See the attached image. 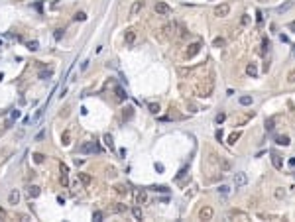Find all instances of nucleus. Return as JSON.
<instances>
[{"label":"nucleus","instance_id":"f257e3e1","mask_svg":"<svg viewBox=\"0 0 295 222\" xmlns=\"http://www.w3.org/2000/svg\"><path fill=\"white\" fill-rule=\"evenodd\" d=\"M153 10H155V14L157 16H169L171 14V6L169 4H165V2H155V6H153Z\"/></svg>","mask_w":295,"mask_h":222},{"label":"nucleus","instance_id":"f03ea898","mask_svg":"<svg viewBox=\"0 0 295 222\" xmlns=\"http://www.w3.org/2000/svg\"><path fill=\"white\" fill-rule=\"evenodd\" d=\"M79 151L81 153H95V151H100V147L95 142H85V144L79 147Z\"/></svg>","mask_w":295,"mask_h":222},{"label":"nucleus","instance_id":"7ed1b4c3","mask_svg":"<svg viewBox=\"0 0 295 222\" xmlns=\"http://www.w3.org/2000/svg\"><path fill=\"white\" fill-rule=\"evenodd\" d=\"M228 12H230V4H220V6H217L215 8V16H219V18H224V16H228Z\"/></svg>","mask_w":295,"mask_h":222},{"label":"nucleus","instance_id":"20e7f679","mask_svg":"<svg viewBox=\"0 0 295 222\" xmlns=\"http://www.w3.org/2000/svg\"><path fill=\"white\" fill-rule=\"evenodd\" d=\"M144 4H146L144 0H136V2L132 4V8H130V16H132V18L140 14V10H142V8H144Z\"/></svg>","mask_w":295,"mask_h":222},{"label":"nucleus","instance_id":"39448f33","mask_svg":"<svg viewBox=\"0 0 295 222\" xmlns=\"http://www.w3.org/2000/svg\"><path fill=\"white\" fill-rule=\"evenodd\" d=\"M246 183H248L246 173H236V175H234V185H236V187H244Z\"/></svg>","mask_w":295,"mask_h":222},{"label":"nucleus","instance_id":"423d86ee","mask_svg":"<svg viewBox=\"0 0 295 222\" xmlns=\"http://www.w3.org/2000/svg\"><path fill=\"white\" fill-rule=\"evenodd\" d=\"M201 47H203L201 43H191V45H189V49H187V53H185V55L189 57V59H191V57H195L197 53L201 51Z\"/></svg>","mask_w":295,"mask_h":222},{"label":"nucleus","instance_id":"0eeeda50","mask_svg":"<svg viewBox=\"0 0 295 222\" xmlns=\"http://www.w3.org/2000/svg\"><path fill=\"white\" fill-rule=\"evenodd\" d=\"M124 41L128 45H134V41H136V32L134 30H126V33H124Z\"/></svg>","mask_w":295,"mask_h":222},{"label":"nucleus","instance_id":"6e6552de","mask_svg":"<svg viewBox=\"0 0 295 222\" xmlns=\"http://www.w3.org/2000/svg\"><path fill=\"white\" fill-rule=\"evenodd\" d=\"M26 193H28V197H30V199H37V197H40V193H42V191H40V187H35V185H30V187H28V191H26Z\"/></svg>","mask_w":295,"mask_h":222},{"label":"nucleus","instance_id":"1a4fd4ad","mask_svg":"<svg viewBox=\"0 0 295 222\" xmlns=\"http://www.w3.org/2000/svg\"><path fill=\"white\" fill-rule=\"evenodd\" d=\"M199 216H201L203 220H211V218H213V208H211V206H205V208H201Z\"/></svg>","mask_w":295,"mask_h":222},{"label":"nucleus","instance_id":"9d476101","mask_svg":"<svg viewBox=\"0 0 295 222\" xmlns=\"http://www.w3.org/2000/svg\"><path fill=\"white\" fill-rule=\"evenodd\" d=\"M18 200H20V193L14 189L10 191V195H8V204H18Z\"/></svg>","mask_w":295,"mask_h":222},{"label":"nucleus","instance_id":"9b49d317","mask_svg":"<svg viewBox=\"0 0 295 222\" xmlns=\"http://www.w3.org/2000/svg\"><path fill=\"white\" fill-rule=\"evenodd\" d=\"M272 163H273L275 169H281L283 167V161H281V157L277 155V153H272Z\"/></svg>","mask_w":295,"mask_h":222},{"label":"nucleus","instance_id":"f8f14e48","mask_svg":"<svg viewBox=\"0 0 295 222\" xmlns=\"http://www.w3.org/2000/svg\"><path fill=\"white\" fill-rule=\"evenodd\" d=\"M79 181H81L83 185H87V187H89V185L93 183V177H91L89 173H79Z\"/></svg>","mask_w":295,"mask_h":222},{"label":"nucleus","instance_id":"ddd939ff","mask_svg":"<svg viewBox=\"0 0 295 222\" xmlns=\"http://www.w3.org/2000/svg\"><path fill=\"white\" fill-rule=\"evenodd\" d=\"M67 173H69L67 165H63V163H61V183H63V185H69V177H67Z\"/></svg>","mask_w":295,"mask_h":222},{"label":"nucleus","instance_id":"4468645a","mask_svg":"<svg viewBox=\"0 0 295 222\" xmlns=\"http://www.w3.org/2000/svg\"><path fill=\"white\" fill-rule=\"evenodd\" d=\"M293 6V0H287L285 4H281V6H277V14H283V12H287L289 8Z\"/></svg>","mask_w":295,"mask_h":222},{"label":"nucleus","instance_id":"2eb2a0df","mask_svg":"<svg viewBox=\"0 0 295 222\" xmlns=\"http://www.w3.org/2000/svg\"><path fill=\"white\" fill-rule=\"evenodd\" d=\"M146 197H148V195H146V191L140 189L138 193H136V204H142L144 200H146Z\"/></svg>","mask_w":295,"mask_h":222},{"label":"nucleus","instance_id":"dca6fc26","mask_svg":"<svg viewBox=\"0 0 295 222\" xmlns=\"http://www.w3.org/2000/svg\"><path fill=\"white\" fill-rule=\"evenodd\" d=\"M275 144L277 145H289V138L287 136H277L275 138Z\"/></svg>","mask_w":295,"mask_h":222},{"label":"nucleus","instance_id":"f3484780","mask_svg":"<svg viewBox=\"0 0 295 222\" xmlns=\"http://www.w3.org/2000/svg\"><path fill=\"white\" fill-rule=\"evenodd\" d=\"M132 116H134V108H124V110H122V118H124V120H130Z\"/></svg>","mask_w":295,"mask_h":222},{"label":"nucleus","instance_id":"a211bd4d","mask_svg":"<svg viewBox=\"0 0 295 222\" xmlns=\"http://www.w3.org/2000/svg\"><path fill=\"white\" fill-rule=\"evenodd\" d=\"M104 144H106V147H110V149H114V142H112V136L110 134H104Z\"/></svg>","mask_w":295,"mask_h":222},{"label":"nucleus","instance_id":"6ab92c4d","mask_svg":"<svg viewBox=\"0 0 295 222\" xmlns=\"http://www.w3.org/2000/svg\"><path fill=\"white\" fill-rule=\"evenodd\" d=\"M73 20H75V22H85V20H87V14H85V12H75Z\"/></svg>","mask_w":295,"mask_h":222},{"label":"nucleus","instance_id":"aec40b11","mask_svg":"<svg viewBox=\"0 0 295 222\" xmlns=\"http://www.w3.org/2000/svg\"><path fill=\"white\" fill-rule=\"evenodd\" d=\"M116 96H118V100H126V90L122 89V87H116Z\"/></svg>","mask_w":295,"mask_h":222},{"label":"nucleus","instance_id":"412c9836","mask_svg":"<svg viewBox=\"0 0 295 222\" xmlns=\"http://www.w3.org/2000/svg\"><path fill=\"white\" fill-rule=\"evenodd\" d=\"M152 191H155V193H169V189L165 187V185H153V187H150Z\"/></svg>","mask_w":295,"mask_h":222},{"label":"nucleus","instance_id":"4be33fe9","mask_svg":"<svg viewBox=\"0 0 295 222\" xmlns=\"http://www.w3.org/2000/svg\"><path fill=\"white\" fill-rule=\"evenodd\" d=\"M246 73H248V75H252V77H256V75H258V69H256V65H254V63H250V65L246 67Z\"/></svg>","mask_w":295,"mask_h":222},{"label":"nucleus","instance_id":"5701e85b","mask_svg":"<svg viewBox=\"0 0 295 222\" xmlns=\"http://www.w3.org/2000/svg\"><path fill=\"white\" fill-rule=\"evenodd\" d=\"M132 214H134L136 220H142V208H140V206H134V208H132Z\"/></svg>","mask_w":295,"mask_h":222},{"label":"nucleus","instance_id":"b1692460","mask_svg":"<svg viewBox=\"0 0 295 222\" xmlns=\"http://www.w3.org/2000/svg\"><path fill=\"white\" fill-rule=\"evenodd\" d=\"M240 138V132H232L230 134V138H228V144L232 145V144H236V140Z\"/></svg>","mask_w":295,"mask_h":222},{"label":"nucleus","instance_id":"393cba45","mask_svg":"<svg viewBox=\"0 0 295 222\" xmlns=\"http://www.w3.org/2000/svg\"><path fill=\"white\" fill-rule=\"evenodd\" d=\"M148 108H150V112H152V114H157V112H159V104L150 102V104H148Z\"/></svg>","mask_w":295,"mask_h":222},{"label":"nucleus","instance_id":"a878e982","mask_svg":"<svg viewBox=\"0 0 295 222\" xmlns=\"http://www.w3.org/2000/svg\"><path fill=\"white\" fill-rule=\"evenodd\" d=\"M240 104H242V106H250V104H252V96H240Z\"/></svg>","mask_w":295,"mask_h":222},{"label":"nucleus","instance_id":"bb28decb","mask_svg":"<svg viewBox=\"0 0 295 222\" xmlns=\"http://www.w3.org/2000/svg\"><path fill=\"white\" fill-rule=\"evenodd\" d=\"M220 167H222V171H230V161H226V159L220 157Z\"/></svg>","mask_w":295,"mask_h":222},{"label":"nucleus","instance_id":"cd10ccee","mask_svg":"<svg viewBox=\"0 0 295 222\" xmlns=\"http://www.w3.org/2000/svg\"><path fill=\"white\" fill-rule=\"evenodd\" d=\"M28 49H30V51H37V49H40V43L33 39V41H30V43H28Z\"/></svg>","mask_w":295,"mask_h":222},{"label":"nucleus","instance_id":"c85d7f7f","mask_svg":"<svg viewBox=\"0 0 295 222\" xmlns=\"http://www.w3.org/2000/svg\"><path fill=\"white\" fill-rule=\"evenodd\" d=\"M51 75H53L51 71H42V73H40V79H42V81H47V79H51Z\"/></svg>","mask_w":295,"mask_h":222},{"label":"nucleus","instance_id":"c756f323","mask_svg":"<svg viewBox=\"0 0 295 222\" xmlns=\"http://www.w3.org/2000/svg\"><path fill=\"white\" fill-rule=\"evenodd\" d=\"M69 136H71L69 132H63V136H61V144H63V145H69V144H71V142H69Z\"/></svg>","mask_w":295,"mask_h":222},{"label":"nucleus","instance_id":"7c9ffc66","mask_svg":"<svg viewBox=\"0 0 295 222\" xmlns=\"http://www.w3.org/2000/svg\"><path fill=\"white\" fill-rule=\"evenodd\" d=\"M44 159H45L44 153H33V161L35 163H44Z\"/></svg>","mask_w":295,"mask_h":222},{"label":"nucleus","instance_id":"2f4dec72","mask_svg":"<svg viewBox=\"0 0 295 222\" xmlns=\"http://www.w3.org/2000/svg\"><path fill=\"white\" fill-rule=\"evenodd\" d=\"M116 193H118V195H128V187H124V185H118V187H116Z\"/></svg>","mask_w":295,"mask_h":222},{"label":"nucleus","instance_id":"473e14b6","mask_svg":"<svg viewBox=\"0 0 295 222\" xmlns=\"http://www.w3.org/2000/svg\"><path fill=\"white\" fill-rule=\"evenodd\" d=\"M93 220H95V222H100V220H102V212H100V210H95V212H93Z\"/></svg>","mask_w":295,"mask_h":222},{"label":"nucleus","instance_id":"72a5a7b5","mask_svg":"<svg viewBox=\"0 0 295 222\" xmlns=\"http://www.w3.org/2000/svg\"><path fill=\"white\" fill-rule=\"evenodd\" d=\"M215 120H217V124H222L224 120H226V114H224V112H220V114H217V118H215Z\"/></svg>","mask_w":295,"mask_h":222},{"label":"nucleus","instance_id":"f704fd0d","mask_svg":"<svg viewBox=\"0 0 295 222\" xmlns=\"http://www.w3.org/2000/svg\"><path fill=\"white\" fill-rule=\"evenodd\" d=\"M213 43H215V47H222V45L226 43V41H224V39H222V37H217V39H215V41H213Z\"/></svg>","mask_w":295,"mask_h":222},{"label":"nucleus","instance_id":"c9c22d12","mask_svg":"<svg viewBox=\"0 0 295 222\" xmlns=\"http://www.w3.org/2000/svg\"><path fill=\"white\" fill-rule=\"evenodd\" d=\"M219 193H222V195H228V193H230V189L226 187V185H220V187H219Z\"/></svg>","mask_w":295,"mask_h":222},{"label":"nucleus","instance_id":"e433bc0d","mask_svg":"<svg viewBox=\"0 0 295 222\" xmlns=\"http://www.w3.org/2000/svg\"><path fill=\"white\" fill-rule=\"evenodd\" d=\"M10 116H12V120H16V118H20V116H22V112H20L18 108H16V110H12V114H10Z\"/></svg>","mask_w":295,"mask_h":222},{"label":"nucleus","instance_id":"4c0bfd02","mask_svg":"<svg viewBox=\"0 0 295 222\" xmlns=\"http://www.w3.org/2000/svg\"><path fill=\"white\" fill-rule=\"evenodd\" d=\"M53 37H55V39H57V41H59V39H61V37H63V30H55V33H53Z\"/></svg>","mask_w":295,"mask_h":222},{"label":"nucleus","instance_id":"58836bf2","mask_svg":"<svg viewBox=\"0 0 295 222\" xmlns=\"http://www.w3.org/2000/svg\"><path fill=\"white\" fill-rule=\"evenodd\" d=\"M124 210H126V206H124V204H120V202L114 206V212H124Z\"/></svg>","mask_w":295,"mask_h":222},{"label":"nucleus","instance_id":"ea45409f","mask_svg":"<svg viewBox=\"0 0 295 222\" xmlns=\"http://www.w3.org/2000/svg\"><path fill=\"white\" fill-rule=\"evenodd\" d=\"M266 130H273V118L266 120Z\"/></svg>","mask_w":295,"mask_h":222},{"label":"nucleus","instance_id":"a19ab883","mask_svg":"<svg viewBox=\"0 0 295 222\" xmlns=\"http://www.w3.org/2000/svg\"><path fill=\"white\" fill-rule=\"evenodd\" d=\"M164 169H165L164 163H155V171H157V173H164Z\"/></svg>","mask_w":295,"mask_h":222},{"label":"nucleus","instance_id":"79ce46f5","mask_svg":"<svg viewBox=\"0 0 295 222\" xmlns=\"http://www.w3.org/2000/svg\"><path fill=\"white\" fill-rule=\"evenodd\" d=\"M283 195H285V191H281V189H277V191H275V197H277V199H281Z\"/></svg>","mask_w":295,"mask_h":222},{"label":"nucleus","instance_id":"37998d69","mask_svg":"<svg viewBox=\"0 0 295 222\" xmlns=\"http://www.w3.org/2000/svg\"><path fill=\"white\" fill-rule=\"evenodd\" d=\"M44 136H45V132H44V130H42V132H40V134H37V136H35V142H40V140H44Z\"/></svg>","mask_w":295,"mask_h":222},{"label":"nucleus","instance_id":"c03bdc74","mask_svg":"<svg viewBox=\"0 0 295 222\" xmlns=\"http://www.w3.org/2000/svg\"><path fill=\"white\" fill-rule=\"evenodd\" d=\"M108 177H110V179H114V177H116V171H114L112 167H110V169H108Z\"/></svg>","mask_w":295,"mask_h":222},{"label":"nucleus","instance_id":"a18cd8bd","mask_svg":"<svg viewBox=\"0 0 295 222\" xmlns=\"http://www.w3.org/2000/svg\"><path fill=\"white\" fill-rule=\"evenodd\" d=\"M289 83H295V71L289 73Z\"/></svg>","mask_w":295,"mask_h":222},{"label":"nucleus","instance_id":"49530a36","mask_svg":"<svg viewBox=\"0 0 295 222\" xmlns=\"http://www.w3.org/2000/svg\"><path fill=\"white\" fill-rule=\"evenodd\" d=\"M185 173H187V167H183V169H181V173L177 175V179H181V177H183V175H185Z\"/></svg>","mask_w":295,"mask_h":222},{"label":"nucleus","instance_id":"de8ad7c7","mask_svg":"<svg viewBox=\"0 0 295 222\" xmlns=\"http://www.w3.org/2000/svg\"><path fill=\"white\" fill-rule=\"evenodd\" d=\"M118 153H120V157H126V147H120V151H118Z\"/></svg>","mask_w":295,"mask_h":222},{"label":"nucleus","instance_id":"09e8293b","mask_svg":"<svg viewBox=\"0 0 295 222\" xmlns=\"http://www.w3.org/2000/svg\"><path fill=\"white\" fill-rule=\"evenodd\" d=\"M87 67H89V61H83V65H81V71H85Z\"/></svg>","mask_w":295,"mask_h":222},{"label":"nucleus","instance_id":"8fccbe9b","mask_svg":"<svg viewBox=\"0 0 295 222\" xmlns=\"http://www.w3.org/2000/svg\"><path fill=\"white\" fill-rule=\"evenodd\" d=\"M289 30H291V32H295V20H293V22H289Z\"/></svg>","mask_w":295,"mask_h":222},{"label":"nucleus","instance_id":"3c124183","mask_svg":"<svg viewBox=\"0 0 295 222\" xmlns=\"http://www.w3.org/2000/svg\"><path fill=\"white\" fill-rule=\"evenodd\" d=\"M289 167H295V157H291V159H289Z\"/></svg>","mask_w":295,"mask_h":222},{"label":"nucleus","instance_id":"603ef678","mask_svg":"<svg viewBox=\"0 0 295 222\" xmlns=\"http://www.w3.org/2000/svg\"><path fill=\"white\" fill-rule=\"evenodd\" d=\"M0 218H6V212L2 210V208H0Z\"/></svg>","mask_w":295,"mask_h":222},{"label":"nucleus","instance_id":"864d4df0","mask_svg":"<svg viewBox=\"0 0 295 222\" xmlns=\"http://www.w3.org/2000/svg\"><path fill=\"white\" fill-rule=\"evenodd\" d=\"M293 51H295V47H293Z\"/></svg>","mask_w":295,"mask_h":222}]
</instances>
